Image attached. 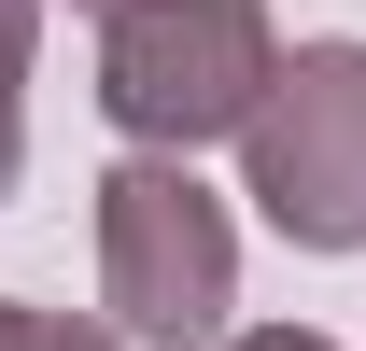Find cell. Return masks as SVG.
Segmentation results:
<instances>
[{
    "label": "cell",
    "mask_w": 366,
    "mask_h": 351,
    "mask_svg": "<svg viewBox=\"0 0 366 351\" xmlns=\"http://www.w3.org/2000/svg\"><path fill=\"white\" fill-rule=\"evenodd\" d=\"M268 98V0H141L99 14V113L141 155H197Z\"/></svg>",
    "instance_id": "cell-1"
},
{
    "label": "cell",
    "mask_w": 366,
    "mask_h": 351,
    "mask_svg": "<svg viewBox=\"0 0 366 351\" xmlns=\"http://www.w3.org/2000/svg\"><path fill=\"white\" fill-rule=\"evenodd\" d=\"M99 309H113L141 351L226 337V309H239V225H226V197H197V169L127 155V169L99 183Z\"/></svg>",
    "instance_id": "cell-2"
},
{
    "label": "cell",
    "mask_w": 366,
    "mask_h": 351,
    "mask_svg": "<svg viewBox=\"0 0 366 351\" xmlns=\"http://www.w3.org/2000/svg\"><path fill=\"white\" fill-rule=\"evenodd\" d=\"M239 169L296 253H366V43L268 56V98L239 113Z\"/></svg>",
    "instance_id": "cell-3"
},
{
    "label": "cell",
    "mask_w": 366,
    "mask_h": 351,
    "mask_svg": "<svg viewBox=\"0 0 366 351\" xmlns=\"http://www.w3.org/2000/svg\"><path fill=\"white\" fill-rule=\"evenodd\" d=\"M0 351H113L99 323H56V309H14L0 295Z\"/></svg>",
    "instance_id": "cell-4"
},
{
    "label": "cell",
    "mask_w": 366,
    "mask_h": 351,
    "mask_svg": "<svg viewBox=\"0 0 366 351\" xmlns=\"http://www.w3.org/2000/svg\"><path fill=\"white\" fill-rule=\"evenodd\" d=\"M29 43H43V0H0V98L29 85Z\"/></svg>",
    "instance_id": "cell-5"
},
{
    "label": "cell",
    "mask_w": 366,
    "mask_h": 351,
    "mask_svg": "<svg viewBox=\"0 0 366 351\" xmlns=\"http://www.w3.org/2000/svg\"><path fill=\"white\" fill-rule=\"evenodd\" d=\"M226 351H338V337H310V323H254V337H226Z\"/></svg>",
    "instance_id": "cell-6"
},
{
    "label": "cell",
    "mask_w": 366,
    "mask_h": 351,
    "mask_svg": "<svg viewBox=\"0 0 366 351\" xmlns=\"http://www.w3.org/2000/svg\"><path fill=\"white\" fill-rule=\"evenodd\" d=\"M14 169H29V127H14V98H0V197H14Z\"/></svg>",
    "instance_id": "cell-7"
},
{
    "label": "cell",
    "mask_w": 366,
    "mask_h": 351,
    "mask_svg": "<svg viewBox=\"0 0 366 351\" xmlns=\"http://www.w3.org/2000/svg\"><path fill=\"white\" fill-rule=\"evenodd\" d=\"M85 14H141V0H85Z\"/></svg>",
    "instance_id": "cell-8"
}]
</instances>
